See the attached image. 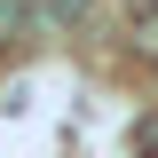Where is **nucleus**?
Returning a JSON list of instances; mask_svg holds the SVG:
<instances>
[{"instance_id": "1", "label": "nucleus", "mask_w": 158, "mask_h": 158, "mask_svg": "<svg viewBox=\"0 0 158 158\" xmlns=\"http://www.w3.org/2000/svg\"><path fill=\"white\" fill-rule=\"evenodd\" d=\"M32 32H40V0H0V48H16Z\"/></svg>"}, {"instance_id": "2", "label": "nucleus", "mask_w": 158, "mask_h": 158, "mask_svg": "<svg viewBox=\"0 0 158 158\" xmlns=\"http://www.w3.org/2000/svg\"><path fill=\"white\" fill-rule=\"evenodd\" d=\"M127 158H158V111H142L127 127Z\"/></svg>"}, {"instance_id": "3", "label": "nucleus", "mask_w": 158, "mask_h": 158, "mask_svg": "<svg viewBox=\"0 0 158 158\" xmlns=\"http://www.w3.org/2000/svg\"><path fill=\"white\" fill-rule=\"evenodd\" d=\"M87 0H40V24H63V16H79Z\"/></svg>"}, {"instance_id": "4", "label": "nucleus", "mask_w": 158, "mask_h": 158, "mask_svg": "<svg viewBox=\"0 0 158 158\" xmlns=\"http://www.w3.org/2000/svg\"><path fill=\"white\" fill-rule=\"evenodd\" d=\"M135 48H142V56H150V63H158V16H150V24H142V32H135Z\"/></svg>"}]
</instances>
